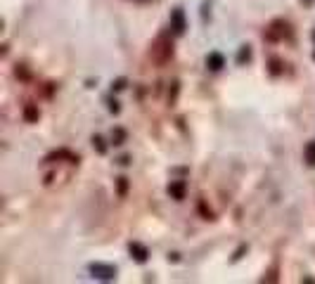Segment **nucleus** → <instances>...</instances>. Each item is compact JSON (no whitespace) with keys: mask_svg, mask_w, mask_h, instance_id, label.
I'll use <instances>...</instances> for the list:
<instances>
[{"mask_svg":"<svg viewBox=\"0 0 315 284\" xmlns=\"http://www.w3.org/2000/svg\"><path fill=\"white\" fill-rule=\"evenodd\" d=\"M173 52H176V50H173V41L166 34H161L157 41L152 43L150 57H152V62L157 64V67H166V64L173 59Z\"/></svg>","mask_w":315,"mask_h":284,"instance_id":"obj_1","label":"nucleus"},{"mask_svg":"<svg viewBox=\"0 0 315 284\" xmlns=\"http://www.w3.org/2000/svg\"><path fill=\"white\" fill-rule=\"evenodd\" d=\"M289 36H292V28H289V24L284 19H273L270 26L266 28V41L270 43H282L287 41Z\"/></svg>","mask_w":315,"mask_h":284,"instance_id":"obj_2","label":"nucleus"},{"mask_svg":"<svg viewBox=\"0 0 315 284\" xmlns=\"http://www.w3.org/2000/svg\"><path fill=\"white\" fill-rule=\"evenodd\" d=\"M90 275L95 279H102V282H109V279H117V268L109 263H90L88 265Z\"/></svg>","mask_w":315,"mask_h":284,"instance_id":"obj_3","label":"nucleus"},{"mask_svg":"<svg viewBox=\"0 0 315 284\" xmlns=\"http://www.w3.org/2000/svg\"><path fill=\"white\" fill-rule=\"evenodd\" d=\"M171 28L176 36H183L187 28V19H185V10L183 7H173L171 10Z\"/></svg>","mask_w":315,"mask_h":284,"instance_id":"obj_4","label":"nucleus"},{"mask_svg":"<svg viewBox=\"0 0 315 284\" xmlns=\"http://www.w3.org/2000/svg\"><path fill=\"white\" fill-rule=\"evenodd\" d=\"M128 251H130V258H133L135 263H147V261H150V249H147L142 242H130Z\"/></svg>","mask_w":315,"mask_h":284,"instance_id":"obj_5","label":"nucleus"},{"mask_svg":"<svg viewBox=\"0 0 315 284\" xmlns=\"http://www.w3.org/2000/svg\"><path fill=\"white\" fill-rule=\"evenodd\" d=\"M166 192H168V197L176 201H183L187 194V182L185 180H171L168 182V187H166Z\"/></svg>","mask_w":315,"mask_h":284,"instance_id":"obj_6","label":"nucleus"},{"mask_svg":"<svg viewBox=\"0 0 315 284\" xmlns=\"http://www.w3.org/2000/svg\"><path fill=\"white\" fill-rule=\"evenodd\" d=\"M206 67L211 71H220L225 67V57L220 55V52H209V55H206Z\"/></svg>","mask_w":315,"mask_h":284,"instance_id":"obj_7","label":"nucleus"},{"mask_svg":"<svg viewBox=\"0 0 315 284\" xmlns=\"http://www.w3.org/2000/svg\"><path fill=\"white\" fill-rule=\"evenodd\" d=\"M268 71H270V76H282V74H284V62H282L280 57H270Z\"/></svg>","mask_w":315,"mask_h":284,"instance_id":"obj_8","label":"nucleus"},{"mask_svg":"<svg viewBox=\"0 0 315 284\" xmlns=\"http://www.w3.org/2000/svg\"><path fill=\"white\" fill-rule=\"evenodd\" d=\"M38 118H41L38 107H36V104H26V107H24V121H26V123H38Z\"/></svg>","mask_w":315,"mask_h":284,"instance_id":"obj_9","label":"nucleus"},{"mask_svg":"<svg viewBox=\"0 0 315 284\" xmlns=\"http://www.w3.org/2000/svg\"><path fill=\"white\" fill-rule=\"evenodd\" d=\"M126 138H128L126 128H114V131H111V145L114 147H121L126 142Z\"/></svg>","mask_w":315,"mask_h":284,"instance_id":"obj_10","label":"nucleus"},{"mask_svg":"<svg viewBox=\"0 0 315 284\" xmlns=\"http://www.w3.org/2000/svg\"><path fill=\"white\" fill-rule=\"evenodd\" d=\"M303 159H306V164H308L310 168H315V140H310L308 145H306V149H303Z\"/></svg>","mask_w":315,"mask_h":284,"instance_id":"obj_11","label":"nucleus"},{"mask_svg":"<svg viewBox=\"0 0 315 284\" xmlns=\"http://www.w3.org/2000/svg\"><path fill=\"white\" fill-rule=\"evenodd\" d=\"M251 62V48L249 45H242L240 50H237V64L240 67H244V64Z\"/></svg>","mask_w":315,"mask_h":284,"instance_id":"obj_12","label":"nucleus"},{"mask_svg":"<svg viewBox=\"0 0 315 284\" xmlns=\"http://www.w3.org/2000/svg\"><path fill=\"white\" fill-rule=\"evenodd\" d=\"M90 142H93V149H95L100 156H104V154H107V142H104L102 135H93V140H90Z\"/></svg>","mask_w":315,"mask_h":284,"instance_id":"obj_13","label":"nucleus"},{"mask_svg":"<svg viewBox=\"0 0 315 284\" xmlns=\"http://www.w3.org/2000/svg\"><path fill=\"white\" fill-rule=\"evenodd\" d=\"M126 88H128V78L119 76L111 81V92H121V90H126Z\"/></svg>","mask_w":315,"mask_h":284,"instance_id":"obj_14","label":"nucleus"},{"mask_svg":"<svg viewBox=\"0 0 315 284\" xmlns=\"http://www.w3.org/2000/svg\"><path fill=\"white\" fill-rule=\"evenodd\" d=\"M117 192H119V197H126V194H128V178H126V175L117 178Z\"/></svg>","mask_w":315,"mask_h":284,"instance_id":"obj_15","label":"nucleus"},{"mask_svg":"<svg viewBox=\"0 0 315 284\" xmlns=\"http://www.w3.org/2000/svg\"><path fill=\"white\" fill-rule=\"evenodd\" d=\"M178 92H180V81H173V83H171V90H168V104H176V100H178Z\"/></svg>","mask_w":315,"mask_h":284,"instance_id":"obj_16","label":"nucleus"},{"mask_svg":"<svg viewBox=\"0 0 315 284\" xmlns=\"http://www.w3.org/2000/svg\"><path fill=\"white\" fill-rule=\"evenodd\" d=\"M14 76L21 78V81H31V74H28V69L24 67V64H17V69H14Z\"/></svg>","mask_w":315,"mask_h":284,"instance_id":"obj_17","label":"nucleus"},{"mask_svg":"<svg viewBox=\"0 0 315 284\" xmlns=\"http://www.w3.org/2000/svg\"><path fill=\"white\" fill-rule=\"evenodd\" d=\"M277 279H280V277H277V265H273V268L263 275V279H261V282H277Z\"/></svg>","mask_w":315,"mask_h":284,"instance_id":"obj_18","label":"nucleus"},{"mask_svg":"<svg viewBox=\"0 0 315 284\" xmlns=\"http://www.w3.org/2000/svg\"><path fill=\"white\" fill-rule=\"evenodd\" d=\"M107 109H109L111 114H119V111H121V104H119L114 97H107Z\"/></svg>","mask_w":315,"mask_h":284,"instance_id":"obj_19","label":"nucleus"},{"mask_svg":"<svg viewBox=\"0 0 315 284\" xmlns=\"http://www.w3.org/2000/svg\"><path fill=\"white\" fill-rule=\"evenodd\" d=\"M199 211H202V213L206 215V220H213V211H211V208H206V204H204V201L199 204Z\"/></svg>","mask_w":315,"mask_h":284,"instance_id":"obj_20","label":"nucleus"},{"mask_svg":"<svg viewBox=\"0 0 315 284\" xmlns=\"http://www.w3.org/2000/svg\"><path fill=\"white\" fill-rule=\"evenodd\" d=\"M244 251H247V244H242L240 249L235 251V256H233V263H237V261H240V258H242V256H244Z\"/></svg>","mask_w":315,"mask_h":284,"instance_id":"obj_21","label":"nucleus"},{"mask_svg":"<svg viewBox=\"0 0 315 284\" xmlns=\"http://www.w3.org/2000/svg\"><path fill=\"white\" fill-rule=\"evenodd\" d=\"M117 164H119V166H130V156H128V154H124V156H119V159H117Z\"/></svg>","mask_w":315,"mask_h":284,"instance_id":"obj_22","label":"nucleus"},{"mask_svg":"<svg viewBox=\"0 0 315 284\" xmlns=\"http://www.w3.org/2000/svg\"><path fill=\"white\" fill-rule=\"evenodd\" d=\"M168 261H173V263H176V261H180V256H178V254H168Z\"/></svg>","mask_w":315,"mask_h":284,"instance_id":"obj_23","label":"nucleus"},{"mask_svg":"<svg viewBox=\"0 0 315 284\" xmlns=\"http://www.w3.org/2000/svg\"><path fill=\"white\" fill-rule=\"evenodd\" d=\"M313 59H315V50H313Z\"/></svg>","mask_w":315,"mask_h":284,"instance_id":"obj_24","label":"nucleus"},{"mask_svg":"<svg viewBox=\"0 0 315 284\" xmlns=\"http://www.w3.org/2000/svg\"><path fill=\"white\" fill-rule=\"evenodd\" d=\"M313 41H315V31H313Z\"/></svg>","mask_w":315,"mask_h":284,"instance_id":"obj_25","label":"nucleus"}]
</instances>
